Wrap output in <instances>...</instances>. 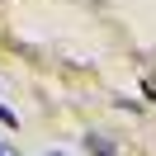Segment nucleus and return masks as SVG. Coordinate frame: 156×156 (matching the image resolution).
I'll return each instance as SVG.
<instances>
[{
	"instance_id": "1",
	"label": "nucleus",
	"mask_w": 156,
	"mask_h": 156,
	"mask_svg": "<svg viewBox=\"0 0 156 156\" xmlns=\"http://www.w3.org/2000/svg\"><path fill=\"white\" fill-rule=\"evenodd\" d=\"M85 147L95 156H114V142H104V137H85Z\"/></svg>"
},
{
	"instance_id": "2",
	"label": "nucleus",
	"mask_w": 156,
	"mask_h": 156,
	"mask_svg": "<svg viewBox=\"0 0 156 156\" xmlns=\"http://www.w3.org/2000/svg\"><path fill=\"white\" fill-rule=\"evenodd\" d=\"M0 123H5V128H19V118H14V109H10V104H0Z\"/></svg>"
},
{
	"instance_id": "3",
	"label": "nucleus",
	"mask_w": 156,
	"mask_h": 156,
	"mask_svg": "<svg viewBox=\"0 0 156 156\" xmlns=\"http://www.w3.org/2000/svg\"><path fill=\"white\" fill-rule=\"evenodd\" d=\"M0 156H10V151H5V147H0Z\"/></svg>"
}]
</instances>
